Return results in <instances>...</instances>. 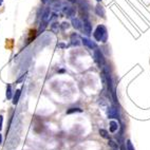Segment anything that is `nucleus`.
Segmentation results:
<instances>
[{
	"instance_id": "f257e3e1",
	"label": "nucleus",
	"mask_w": 150,
	"mask_h": 150,
	"mask_svg": "<svg viewBox=\"0 0 150 150\" xmlns=\"http://www.w3.org/2000/svg\"><path fill=\"white\" fill-rule=\"evenodd\" d=\"M93 36H94L96 41L106 42L107 41V29L105 28V26L99 24V26H97L94 33H93Z\"/></svg>"
},
{
	"instance_id": "f03ea898",
	"label": "nucleus",
	"mask_w": 150,
	"mask_h": 150,
	"mask_svg": "<svg viewBox=\"0 0 150 150\" xmlns=\"http://www.w3.org/2000/svg\"><path fill=\"white\" fill-rule=\"evenodd\" d=\"M19 140H20L19 133H18V132L12 133L11 136H10L9 141H8V145H6V148L11 149V148L16 147V146L18 145V143H19Z\"/></svg>"
},
{
	"instance_id": "7ed1b4c3",
	"label": "nucleus",
	"mask_w": 150,
	"mask_h": 150,
	"mask_svg": "<svg viewBox=\"0 0 150 150\" xmlns=\"http://www.w3.org/2000/svg\"><path fill=\"white\" fill-rule=\"evenodd\" d=\"M94 59H95L98 66L101 67V68H104L106 66V60H105L104 55L101 52V50H98L97 48L94 50Z\"/></svg>"
},
{
	"instance_id": "20e7f679",
	"label": "nucleus",
	"mask_w": 150,
	"mask_h": 150,
	"mask_svg": "<svg viewBox=\"0 0 150 150\" xmlns=\"http://www.w3.org/2000/svg\"><path fill=\"white\" fill-rule=\"evenodd\" d=\"M63 12L67 17H72L75 15V9L72 6H63Z\"/></svg>"
},
{
	"instance_id": "39448f33",
	"label": "nucleus",
	"mask_w": 150,
	"mask_h": 150,
	"mask_svg": "<svg viewBox=\"0 0 150 150\" xmlns=\"http://www.w3.org/2000/svg\"><path fill=\"white\" fill-rule=\"evenodd\" d=\"M107 115L109 118H117L118 117V110L116 109L114 106H112V107H110L109 110H108Z\"/></svg>"
},
{
	"instance_id": "423d86ee",
	"label": "nucleus",
	"mask_w": 150,
	"mask_h": 150,
	"mask_svg": "<svg viewBox=\"0 0 150 150\" xmlns=\"http://www.w3.org/2000/svg\"><path fill=\"white\" fill-rule=\"evenodd\" d=\"M81 43V39L77 34H75L74 33V34L71 35V44H72V46L77 47V46H79Z\"/></svg>"
},
{
	"instance_id": "0eeeda50",
	"label": "nucleus",
	"mask_w": 150,
	"mask_h": 150,
	"mask_svg": "<svg viewBox=\"0 0 150 150\" xmlns=\"http://www.w3.org/2000/svg\"><path fill=\"white\" fill-rule=\"evenodd\" d=\"M81 42L84 43L86 47H88L89 49H96V43L94 42V41L90 40L89 38H83V39H81Z\"/></svg>"
},
{
	"instance_id": "6e6552de",
	"label": "nucleus",
	"mask_w": 150,
	"mask_h": 150,
	"mask_svg": "<svg viewBox=\"0 0 150 150\" xmlns=\"http://www.w3.org/2000/svg\"><path fill=\"white\" fill-rule=\"evenodd\" d=\"M83 26H84V32L88 35L91 34V32H92V26H91V23L88 21V19H85Z\"/></svg>"
},
{
	"instance_id": "1a4fd4ad",
	"label": "nucleus",
	"mask_w": 150,
	"mask_h": 150,
	"mask_svg": "<svg viewBox=\"0 0 150 150\" xmlns=\"http://www.w3.org/2000/svg\"><path fill=\"white\" fill-rule=\"evenodd\" d=\"M72 26L74 29L76 30H81L83 28V22H81L78 18H73L72 19Z\"/></svg>"
},
{
	"instance_id": "9d476101",
	"label": "nucleus",
	"mask_w": 150,
	"mask_h": 150,
	"mask_svg": "<svg viewBox=\"0 0 150 150\" xmlns=\"http://www.w3.org/2000/svg\"><path fill=\"white\" fill-rule=\"evenodd\" d=\"M95 13L98 15V16H99V17H101V18L106 17V16H105V15H106V13H105V9L101 6H99V4H98V6H96Z\"/></svg>"
},
{
	"instance_id": "9b49d317",
	"label": "nucleus",
	"mask_w": 150,
	"mask_h": 150,
	"mask_svg": "<svg viewBox=\"0 0 150 150\" xmlns=\"http://www.w3.org/2000/svg\"><path fill=\"white\" fill-rule=\"evenodd\" d=\"M20 94H21V90L20 89L16 90V92H15V94H14V97H13V104L14 105L18 104L19 98H20Z\"/></svg>"
},
{
	"instance_id": "f8f14e48",
	"label": "nucleus",
	"mask_w": 150,
	"mask_h": 150,
	"mask_svg": "<svg viewBox=\"0 0 150 150\" xmlns=\"http://www.w3.org/2000/svg\"><path fill=\"white\" fill-rule=\"evenodd\" d=\"M117 129H118V124H117V123L114 122V121L110 122V131L113 133V132H115Z\"/></svg>"
},
{
	"instance_id": "ddd939ff",
	"label": "nucleus",
	"mask_w": 150,
	"mask_h": 150,
	"mask_svg": "<svg viewBox=\"0 0 150 150\" xmlns=\"http://www.w3.org/2000/svg\"><path fill=\"white\" fill-rule=\"evenodd\" d=\"M76 112H83V110L81 108H70V109L67 110V114H72V113Z\"/></svg>"
},
{
	"instance_id": "4468645a",
	"label": "nucleus",
	"mask_w": 150,
	"mask_h": 150,
	"mask_svg": "<svg viewBox=\"0 0 150 150\" xmlns=\"http://www.w3.org/2000/svg\"><path fill=\"white\" fill-rule=\"evenodd\" d=\"M6 98H8V99H11L12 98V86L11 85H8V86H6Z\"/></svg>"
},
{
	"instance_id": "2eb2a0df",
	"label": "nucleus",
	"mask_w": 150,
	"mask_h": 150,
	"mask_svg": "<svg viewBox=\"0 0 150 150\" xmlns=\"http://www.w3.org/2000/svg\"><path fill=\"white\" fill-rule=\"evenodd\" d=\"M99 134H101V138H104V139H109V133H108L107 130L101 129L99 130Z\"/></svg>"
},
{
	"instance_id": "dca6fc26",
	"label": "nucleus",
	"mask_w": 150,
	"mask_h": 150,
	"mask_svg": "<svg viewBox=\"0 0 150 150\" xmlns=\"http://www.w3.org/2000/svg\"><path fill=\"white\" fill-rule=\"evenodd\" d=\"M108 144H109V146L110 147H112L113 149H117V143H116L115 141H113V140H109V143H108Z\"/></svg>"
},
{
	"instance_id": "f3484780",
	"label": "nucleus",
	"mask_w": 150,
	"mask_h": 150,
	"mask_svg": "<svg viewBox=\"0 0 150 150\" xmlns=\"http://www.w3.org/2000/svg\"><path fill=\"white\" fill-rule=\"evenodd\" d=\"M51 31H52L53 33L58 32V23L57 22H54L52 26H51Z\"/></svg>"
},
{
	"instance_id": "a211bd4d",
	"label": "nucleus",
	"mask_w": 150,
	"mask_h": 150,
	"mask_svg": "<svg viewBox=\"0 0 150 150\" xmlns=\"http://www.w3.org/2000/svg\"><path fill=\"white\" fill-rule=\"evenodd\" d=\"M127 150H134V147H133L132 143H131V141L130 140H127Z\"/></svg>"
},
{
	"instance_id": "6ab92c4d",
	"label": "nucleus",
	"mask_w": 150,
	"mask_h": 150,
	"mask_svg": "<svg viewBox=\"0 0 150 150\" xmlns=\"http://www.w3.org/2000/svg\"><path fill=\"white\" fill-rule=\"evenodd\" d=\"M68 28H69V23H68V22L61 23V30H63V31H65V30L68 29Z\"/></svg>"
},
{
	"instance_id": "aec40b11",
	"label": "nucleus",
	"mask_w": 150,
	"mask_h": 150,
	"mask_svg": "<svg viewBox=\"0 0 150 150\" xmlns=\"http://www.w3.org/2000/svg\"><path fill=\"white\" fill-rule=\"evenodd\" d=\"M24 78H26V74H23L20 78H18L17 81H16V84H19V83H21V81H22L23 79H24Z\"/></svg>"
},
{
	"instance_id": "412c9836",
	"label": "nucleus",
	"mask_w": 150,
	"mask_h": 150,
	"mask_svg": "<svg viewBox=\"0 0 150 150\" xmlns=\"http://www.w3.org/2000/svg\"><path fill=\"white\" fill-rule=\"evenodd\" d=\"M2 123H3V116L0 115V131L2 129Z\"/></svg>"
},
{
	"instance_id": "4be33fe9",
	"label": "nucleus",
	"mask_w": 150,
	"mask_h": 150,
	"mask_svg": "<svg viewBox=\"0 0 150 150\" xmlns=\"http://www.w3.org/2000/svg\"><path fill=\"white\" fill-rule=\"evenodd\" d=\"M119 150H127V148H126V145H125L124 143H122V144H121V147H119Z\"/></svg>"
},
{
	"instance_id": "5701e85b",
	"label": "nucleus",
	"mask_w": 150,
	"mask_h": 150,
	"mask_svg": "<svg viewBox=\"0 0 150 150\" xmlns=\"http://www.w3.org/2000/svg\"><path fill=\"white\" fill-rule=\"evenodd\" d=\"M66 44H64V43H58L57 44V48H66Z\"/></svg>"
},
{
	"instance_id": "b1692460",
	"label": "nucleus",
	"mask_w": 150,
	"mask_h": 150,
	"mask_svg": "<svg viewBox=\"0 0 150 150\" xmlns=\"http://www.w3.org/2000/svg\"><path fill=\"white\" fill-rule=\"evenodd\" d=\"M2 143V134H0V145Z\"/></svg>"
},
{
	"instance_id": "393cba45",
	"label": "nucleus",
	"mask_w": 150,
	"mask_h": 150,
	"mask_svg": "<svg viewBox=\"0 0 150 150\" xmlns=\"http://www.w3.org/2000/svg\"><path fill=\"white\" fill-rule=\"evenodd\" d=\"M47 1H48V0H41V2L42 3H47Z\"/></svg>"
},
{
	"instance_id": "a878e982",
	"label": "nucleus",
	"mask_w": 150,
	"mask_h": 150,
	"mask_svg": "<svg viewBox=\"0 0 150 150\" xmlns=\"http://www.w3.org/2000/svg\"><path fill=\"white\" fill-rule=\"evenodd\" d=\"M2 2H3V0H0V6L2 4Z\"/></svg>"
},
{
	"instance_id": "bb28decb",
	"label": "nucleus",
	"mask_w": 150,
	"mask_h": 150,
	"mask_svg": "<svg viewBox=\"0 0 150 150\" xmlns=\"http://www.w3.org/2000/svg\"><path fill=\"white\" fill-rule=\"evenodd\" d=\"M68 1H70V2H74L75 0H68Z\"/></svg>"
},
{
	"instance_id": "cd10ccee",
	"label": "nucleus",
	"mask_w": 150,
	"mask_h": 150,
	"mask_svg": "<svg viewBox=\"0 0 150 150\" xmlns=\"http://www.w3.org/2000/svg\"><path fill=\"white\" fill-rule=\"evenodd\" d=\"M97 1H101V0H97Z\"/></svg>"
},
{
	"instance_id": "c85d7f7f",
	"label": "nucleus",
	"mask_w": 150,
	"mask_h": 150,
	"mask_svg": "<svg viewBox=\"0 0 150 150\" xmlns=\"http://www.w3.org/2000/svg\"><path fill=\"white\" fill-rule=\"evenodd\" d=\"M113 150H117V149H113Z\"/></svg>"
}]
</instances>
